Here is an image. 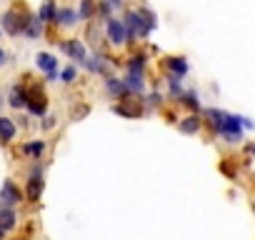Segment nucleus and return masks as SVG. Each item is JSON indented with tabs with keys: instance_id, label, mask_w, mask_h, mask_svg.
Listing matches in <instances>:
<instances>
[{
	"instance_id": "f257e3e1",
	"label": "nucleus",
	"mask_w": 255,
	"mask_h": 240,
	"mask_svg": "<svg viewBox=\"0 0 255 240\" xmlns=\"http://www.w3.org/2000/svg\"><path fill=\"white\" fill-rule=\"evenodd\" d=\"M128 40H133L135 35H140V38H145L153 28H155V18H153V13H148V10H130L128 13Z\"/></svg>"
},
{
	"instance_id": "f03ea898",
	"label": "nucleus",
	"mask_w": 255,
	"mask_h": 240,
	"mask_svg": "<svg viewBox=\"0 0 255 240\" xmlns=\"http://www.w3.org/2000/svg\"><path fill=\"white\" fill-rule=\"evenodd\" d=\"M218 133H220L228 143H238V140L243 138V123H240V118L225 113V120H223V125L218 128Z\"/></svg>"
},
{
	"instance_id": "7ed1b4c3",
	"label": "nucleus",
	"mask_w": 255,
	"mask_h": 240,
	"mask_svg": "<svg viewBox=\"0 0 255 240\" xmlns=\"http://www.w3.org/2000/svg\"><path fill=\"white\" fill-rule=\"evenodd\" d=\"M25 25H28V20H25V15H18V10H10V13L3 15V28H5V33H10V35L23 33Z\"/></svg>"
},
{
	"instance_id": "20e7f679",
	"label": "nucleus",
	"mask_w": 255,
	"mask_h": 240,
	"mask_svg": "<svg viewBox=\"0 0 255 240\" xmlns=\"http://www.w3.org/2000/svg\"><path fill=\"white\" fill-rule=\"evenodd\" d=\"M108 40L113 43V45H123V43H128V33H125V25H123V20H115V18H108Z\"/></svg>"
},
{
	"instance_id": "39448f33",
	"label": "nucleus",
	"mask_w": 255,
	"mask_h": 240,
	"mask_svg": "<svg viewBox=\"0 0 255 240\" xmlns=\"http://www.w3.org/2000/svg\"><path fill=\"white\" fill-rule=\"evenodd\" d=\"M20 200H23V193L18 190V185L13 180H5L3 190H0V203H3V205H15Z\"/></svg>"
},
{
	"instance_id": "423d86ee",
	"label": "nucleus",
	"mask_w": 255,
	"mask_h": 240,
	"mask_svg": "<svg viewBox=\"0 0 255 240\" xmlns=\"http://www.w3.org/2000/svg\"><path fill=\"white\" fill-rule=\"evenodd\" d=\"M63 50H65V53H70V58H73V60H78L80 65H83V60L88 58V55H85V48H83V43H80V40H68V43H63Z\"/></svg>"
},
{
	"instance_id": "0eeeda50",
	"label": "nucleus",
	"mask_w": 255,
	"mask_h": 240,
	"mask_svg": "<svg viewBox=\"0 0 255 240\" xmlns=\"http://www.w3.org/2000/svg\"><path fill=\"white\" fill-rule=\"evenodd\" d=\"M15 213H13V208L10 205H0V228L3 230H10V228H15Z\"/></svg>"
},
{
	"instance_id": "6e6552de",
	"label": "nucleus",
	"mask_w": 255,
	"mask_h": 240,
	"mask_svg": "<svg viewBox=\"0 0 255 240\" xmlns=\"http://www.w3.org/2000/svg\"><path fill=\"white\" fill-rule=\"evenodd\" d=\"M33 115H43L45 113V95L38 93V95H28V105H25Z\"/></svg>"
},
{
	"instance_id": "1a4fd4ad",
	"label": "nucleus",
	"mask_w": 255,
	"mask_h": 240,
	"mask_svg": "<svg viewBox=\"0 0 255 240\" xmlns=\"http://www.w3.org/2000/svg\"><path fill=\"white\" fill-rule=\"evenodd\" d=\"M13 135H15V123L10 118H0V140L8 143L13 140Z\"/></svg>"
},
{
	"instance_id": "9d476101",
	"label": "nucleus",
	"mask_w": 255,
	"mask_h": 240,
	"mask_svg": "<svg viewBox=\"0 0 255 240\" xmlns=\"http://www.w3.org/2000/svg\"><path fill=\"white\" fill-rule=\"evenodd\" d=\"M75 20H78V13H75V10H70V8H60V10H55V20H53V23L73 25Z\"/></svg>"
},
{
	"instance_id": "9b49d317",
	"label": "nucleus",
	"mask_w": 255,
	"mask_h": 240,
	"mask_svg": "<svg viewBox=\"0 0 255 240\" xmlns=\"http://www.w3.org/2000/svg\"><path fill=\"white\" fill-rule=\"evenodd\" d=\"M35 63H38V68H43L45 73H50V70H58V60H55L50 53H38Z\"/></svg>"
},
{
	"instance_id": "f8f14e48",
	"label": "nucleus",
	"mask_w": 255,
	"mask_h": 240,
	"mask_svg": "<svg viewBox=\"0 0 255 240\" xmlns=\"http://www.w3.org/2000/svg\"><path fill=\"white\" fill-rule=\"evenodd\" d=\"M178 128H180V133H188V135H190V133H198V130H200V120H198V115H190V118L183 120Z\"/></svg>"
},
{
	"instance_id": "ddd939ff",
	"label": "nucleus",
	"mask_w": 255,
	"mask_h": 240,
	"mask_svg": "<svg viewBox=\"0 0 255 240\" xmlns=\"http://www.w3.org/2000/svg\"><path fill=\"white\" fill-rule=\"evenodd\" d=\"M40 190H43V180L40 178H30V183H28V200L30 203H35L38 198H40Z\"/></svg>"
},
{
	"instance_id": "4468645a",
	"label": "nucleus",
	"mask_w": 255,
	"mask_h": 240,
	"mask_svg": "<svg viewBox=\"0 0 255 240\" xmlns=\"http://www.w3.org/2000/svg\"><path fill=\"white\" fill-rule=\"evenodd\" d=\"M168 68H170L178 78H183V75L188 73V63H185L183 58H168Z\"/></svg>"
},
{
	"instance_id": "2eb2a0df",
	"label": "nucleus",
	"mask_w": 255,
	"mask_h": 240,
	"mask_svg": "<svg viewBox=\"0 0 255 240\" xmlns=\"http://www.w3.org/2000/svg\"><path fill=\"white\" fill-rule=\"evenodd\" d=\"M10 105H13V108H25V105H28V95H25V90L13 88V90H10Z\"/></svg>"
},
{
	"instance_id": "dca6fc26",
	"label": "nucleus",
	"mask_w": 255,
	"mask_h": 240,
	"mask_svg": "<svg viewBox=\"0 0 255 240\" xmlns=\"http://www.w3.org/2000/svg\"><path fill=\"white\" fill-rule=\"evenodd\" d=\"M125 85H128V90H135V93H140V90H143V73H128Z\"/></svg>"
},
{
	"instance_id": "f3484780",
	"label": "nucleus",
	"mask_w": 255,
	"mask_h": 240,
	"mask_svg": "<svg viewBox=\"0 0 255 240\" xmlns=\"http://www.w3.org/2000/svg\"><path fill=\"white\" fill-rule=\"evenodd\" d=\"M205 115L210 118V125H213L215 130L223 125V120H225V113H223V110H215V108H208V110H205Z\"/></svg>"
},
{
	"instance_id": "a211bd4d",
	"label": "nucleus",
	"mask_w": 255,
	"mask_h": 240,
	"mask_svg": "<svg viewBox=\"0 0 255 240\" xmlns=\"http://www.w3.org/2000/svg\"><path fill=\"white\" fill-rule=\"evenodd\" d=\"M38 20H55V5H53V0H45V5L38 13Z\"/></svg>"
},
{
	"instance_id": "6ab92c4d",
	"label": "nucleus",
	"mask_w": 255,
	"mask_h": 240,
	"mask_svg": "<svg viewBox=\"0 0 255 240\" xmlns=\"http://www.w3.org/2000/svg\"><path fill=\"white\" fill-rule=\"evenodd\" d=\"M43 150H45V143H43V140H35V143H25V145H23V153H25V155H35V158H38V155H40Z\"/></svg>"
},
{
	"instance_id": "aec40b11",
	"label": "nucleus",
	"mask_w": 255,
	"mask_h": 240,
	"mask_svg": "<svg viewBox=\"0 0 255 240\" xmlns=\"http://www.w3.org/2000/svg\"><path fill=\"white\" fill-rule=\"evenodd\" d=\"M108 90L115 93V95H125L128 93V85L123 80H115V78H108Z\"/></svg>"
},
{
	"instance_id": "412c9836",
	"label": "nucleus",
	"mask_w": 255,
	"mask_h": 240,
	"mask_svg": "<svg viewBox=\"0 0 255 240\" xmlns=\"http://www.w3.org/2000/svg\"><path fill=\"white\" fill-rule=\"evenodd\" d=\"M93 10H95V3H93V0H83V3H80V10H78V18H80V20H88V18L93 15Z\"/></svg>"
},
{
	"instance_id": "4be33fe9",
	"label": "nucleus",
	"mask_w": 255,
	"mask_h": 240,
	"mask_svg": "<svg viewBox=\"0 0 255 240\" xmlns=\"http://www.w3.org/2000/svg\"><path fill=\"white\" fill-rule=\"evenodd\" d=\"M23 33H28L30 38H38L40 35V20H28V25H25Z\"/></svg>"
},
{
	"instance_id": "5701e85b",
	"label": "nucleus",
	"mask_w": 255,
	"mask_h": 240,
	"mask_svg": "<svg viewBox=\"0 0 255 240\" xmlns=\"http://www.w3.org/2000/svg\"><path fill=\"white\" fill-rule=\"evenodd\" d=\"M128 68H130V73H143V68H145V58H143V55L133 58V60H130V65H128Z\"/></svg>"
},
{
	"instance_id": "b1692460",
	"label": "nucleus",
	"mask_w": 255,
	"mask_h": 240,
	"mask_svg": "<svg viewBox=\"0 0 255 240\" xmlns=\"http://www.w3.org/2000/svg\"><path fill=\"white\" fill-rule=\"evenodd\" d=\"M63 80H65V83H73V80H75V68H65V70H63Z\"/></svg>"
},
{
	"instance_id": "393cba45",
	"label": "nucleus",
	"mask_w": 255,
	"mask_h": 240,
	"mask_svg": "<svg viewBox=\"0 0 255 240\" xmlns=\"http://www.w3.org/2000/svg\"><path fill=\"white\" fill-rule=\"evenodd\" d=\"M185 105L193 108V110L198 108V98H195V93H188V95H185Z\"/></svg>"
},
{
	"instance_id": "a878e982",
	"label": "nucleus",
	"mask_w": 255,
	"mask_h": 240,
	"mask_svg": "<svg viewBox=\"0 0 255 240\" xmlns=\"http://www.w3.org/2000/svg\"><path fill=\"white\" fill-rule=\"evenodd\" d=\"M3 63H5V53H3V50H0V65H3Z\"/></svg>"
},
{
	"instance_id": "bb28decb",
	"label": "nucleus",
	"mask_w": 255,
	"mask_h": 240,
	"mask_svg": "<svg viewBox=\"0 0 255 240\" xmlns=\"http://www.w3.org/2000/svg\"><path fill=\"white\" fill-rule=\"evenodd\" d=\"M248 153H253V155H255V145H248Z\"/></svg>"
}]
</instances>
